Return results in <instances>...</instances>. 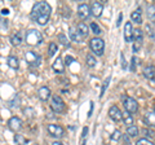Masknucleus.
Listing matches in <instances>:
<instances>
[{"label":"nucleus","instance_id":"obj_4","mask_svg":"<svg viewBox=\"0 0 155 145\" xmlns=\"http://www.w3.org/2000/svg\"><path fill=\"white\" fill-rule=\"evenodd\" d=\"M122 100H123V105L125 108V112H128L129 114H133V113L138 112V103L133 97H128V96L123 95Z\"/></svg>","mask_w":155,"mask_h":145},{"label":"nucleus","instance_id":"obj_2","mask_svg":"<svg viewBox=\"0 0 155 145\" xmlns=\"http://www.w3.org/2000/svg\"><path fill=\"white\" fill-rule=\"evenodd\" d=\"M25 39H26L27 44L38 46V44H40V43L43 42V35H41V32L38 31V30H30V31L26 32Z\"/></svg>","mask_w":155,"mask_h":145},{"label":"nucleus","instance_id":"obj_26","mask_svg":"<svg viewBox=\"0 0 155 145\" xmlns=\"http://www.w3.org/2000/svg\"><path fill=\"white\" fill-rule=\"evenodd\" d=\"M69 35H70V38H71V39L74 40V42H81V40H83L79 35H78V32L75 31V29H74V27H71L70 30H69Z\"/></svg>","mask_w":155,"mask_h":145},{"label":"nucleus","instance_id":"obj_7","mask_svg":"<svg viewBox=\"0 0 155 145\" xmlns=\"http://www.w3.org/2000/svg\"><path fill=\"white\" fill-rule=\"evenodd\" d=\"M47 131L52 137H62L65 133V130L62 128V126L58 124H48Z\"/></svg>","mask_w":155,"mask_h":145},{"label":"nucleus","instance_id":"obj_22","mask_svg":"<svg viewBox=\"0 0 155 145\" xmlns=\"http://www.w3.org/2000/svg\"><path fill=\"white\" fill-rule=\"evenodd\" d=\"M8 65L12 67V69H18L19 67V61L16 56H9L8 57Z\"/></svg>","mask_w":155,"mask_h":145},{"label":"nucleus","instance_id":"obj_45","mask_svg":"<svg viewBox=\"0 0 155 145\" xmlns=\"http://www.w3.org/2000/svg\"><path fill=\"white\" fill-rule=\"evenodd\" d=\"M52 145H64V144H62V143H60V141H54V143H53Z\"/></svg>","mask_w":155,"mask_h":145},{"label":"nucleus","instance_id":"obj_20","mask_svg":"<svg viewBox=\"0 0 155 145\" xmlns=\"http://www.w3.org/2000/svg\"><path fill=\"white\" fill-rule=\"evenodd\" d=\"M145 122H146V124H147V126H150V127H154V124H155L154 110H151V112L146 113V115H145Z\"/></svg>","mask_w":155,"mask_h":145},{"label":"nucleus","instance_id":"obj_21","mask_svg":"<svg viewBox=\"0 0 155 145\" xmlns=\"http://www.w3.org/2000/svg\"><path fill=\"white\" fill-rule=\"evenodd\" d=\"M122 120L129 127V126H132L133 124V117L130 115L128 112H124V113H122Z\"/></svg>","mask_w":155,"mask_h":145},{"label":"nucleus","instance_id":"obj_24","mask_svg":"<svg viewBox=\"0 0 155 145\" xmlns=\"http://www.w3.org/2000/svg\"><path fill=\"white\" fill-rule=\"evenodd\" d=\"M58 51V46L56 44V43H49V47H48V56L52 57V56H54L56 53Z\"/></svg>","mask_w":155,"mask_h":145},{"label":"nucleus","instance_id":"obj_18","mask_svg":"<svg viewBox=\"0 0 155 145\" xmlns=\"http://www.w3.org/2000/svg\"><path fill=\"white\" fill-rule=\"evenodd\" d=\"M130 18H132V22L134 23H142V12H141V8L136 9L134 12H132V14H130Z\"/></svg>","mask_w":155,"mask_h":145},{"label":"nucleus","instance_id":"obj_40","mask_svg":"<svg viewBox=\"0 0 155 145\" xmlns=\"http://www.w3.org/2000/svg\"><path fill=\"white\" fill-rule=\"evenodd\" d=\"M87 133H88V127H84L83 128V132H81V139H85L87 137Z\"/></svg>","mask_w":155,"mask_h":145},{"label":"nucleus","instance_id":"obj_12","mask_svg":"<svg viewBox=\"0 0 155 145\" xmlns=\"http://www.w3.org/2000/svg\"><path fill=\"white\" fill-rule=\"evenodd\" d=\"M75 31L78 32V35H79L83 40L85 39L87 36H88V34H89V32H88V26H87L84 22H80L79 25L75 27Z\"/></svg>","mask_w":155,"mask_h":145},{"label":"nucleus","instance_id":"obj_32","mask_svg":"<svg viewBox=\"0 0 155 145\" xmlns=\"http://www.w3.org/2000/svg\"><path fill=\"white\" fill-rule=\"evenodd\" d=\"M23 113H25V114H27V117L28 118H32V117H35V110H34V109H31V108H27V109H25V110H23Z\"/></svg>","mask_w":155,"mask_h":145},{"label":"nucleus","instance_id":"obj_16","mask_svg":"<svg viewBox=\"0 0 155 145\" xmlns=\"http://www.w3.org/2000/svg\"><path fill=\"white\" fill-rule=\"evenodd\" d=\"M52 67H53V70H54L56 72H58V74H62V72L65 71V64L62 62V59H61V57H57L56 61L53 62Z\"/></svg>","mask_w":155,"mask_h":145},{"label":"nucleus","instance_id":"obj_30","mask_svg":"<svg viewBox=\"0 0 155 145\" xmlns=\"http://www.w3.org/2000/svg\"><path fill=\"white\" fill-rule=\"evenodd\" d=\"M138 65V59L136 56L132 57V60H130V67H129V70L130 71H136V67H137Z\"/></svg>","mask_w":155,"mask_h":145},{"label":"nucleus","instance_id":"obj_39","mask_svg":"<svg viewBox=\"0 0 155 145\" xmlns=\"http://www.w3.org/2000/svg\"><path fill=\"white\" fill-rule=\"evenodd\" d=\"M120 59H122V67H123V69H127V61H125L123 53L120 55Z\"/></svg>","mask_w":155,"mask_h":145},{"label":"nucleus","instance_id":"obj_35","mask_svg":"<svg viewBox=\"0 0 155 145\" xmlns=\"http://www.w3.org/2000/svg\"><path fill=\"white\" fill-rule=\"evenodd\" d=\"M58 39L61 40V43H62V44H64L65 47H69V46H70L69 42H67V39H66V36L64 35V34H60V35H58Z\"/></svg>","mask_w":155,"mask_h":145},{"label":"nucleus","instance_id":"obj_1","mask_svg":"<svg viewBox=\"0 0 155 145\" xmlns=\"http://www.w3.org/2000/svg\"><path fill=\"white\" fill-rule=\"evenodd\" d=\"M52 8L47 2H38L34 4L32 11H31V20L35 21L39 25L44 26L51 18Z\"/></svg>","mask_w":155,"mask_h":145},{"label":"nucleus","instance_id":"obj_37","mask_svg":"<svg viewBox=\"0 0 155 145\" xmlns=\"http://www.w3.org/2000/svg\"><path fill=\"white\" fill-rule=\"evenodd\" d=\"M141 46H142V43H140V42H133V51H134V52H138L140 49H141Z\"/></svg>","mask_w":155,"mask_h":145},{"label":"nucleus","instance_id":"obj_43","mask_svg":"<svg viewBox=\"0 0 155 145\" xmlns=\"http://www.w3.org/2000/svg\"><path fill=\"white\" fill-rule=\"evenodd\" d=\"M146 135L149 137H154V132L153 131H146Z\"/></svg>","mask_w":155,"mask_h":145},{"label":"nucleus","instance_id":"obj_19","mask_svg":"<svg viewBox=\"0 0 155 145\" xmlns=\"http://www.w3.org/2000/svg\"><path fill=\"white\" fill-rule=\"evenodd\" d=\"M142 35H143V31L141 29H134L133 32H132V40L142 43Z\"/></svg>","mask_w":155,"mask_h":145},{"label":"nucleus","instance_id":"obj_8","mask_svg":"<svg viewBox=\"0 0 155 145\" xmlns=\"http://www.w3.org/2000/svg\"><path fill=\"white\" fill-rule=\"evenodd\" d=\"M91 14V7L88 4H80L79 7H78V17L81 18V20H85V18H88Z\"/></svg>","mask_w":155,"mask_h":145},{"label":"nucleus","instance_id":"obj_44","mask_svg":"<svg viewBox=\"0 0 155 145\" xmlns=\"http://www.w3.org/2000/svg\"><path fill=\"white\" fill-rule=\"evenodd\" d=\"M2 14H4V16H5V14H9V9H3Z\"/></svg>","mask_w":155,"mask_h":145},{"label":"nucleus","instance_id":"obj_41","mask_svg":"<svg viewBox=\"0 0 155 145\" xmlns=\"http://www.w3.org/2000/svg\"><path fill=\"white\" fill-rule=\"evenodd\" d=\"M122 18H123V14L120 13V14H119V17H118V22H116V26H118V27L122 25Z\"/></svg>","mask_w":155,"mask_h":145},{"label":"nucleus","instance_id":"obj_11","mask_svg":"<svg viewBox=\"0 0 155 145\" xmlns=\"http://www.w3.org/2000/svg\"><path fill=\"white\" fill-rule=\"evenodd\" d=\"M8 126H9V128H11L12 131H14V132H18L19 130L22 128V120L19 119L18 117H12L11 119H9Z\"/></svg>","mask_w":155,"mask_h":145},{"label":"nucleus","instance_id":"obj_33","mask_svg":"<svg viewBox=\"0 0 155 145\" xmlns=\"http://www.w3.org/2000/svg\"><path fill=\"white\" fill-rule=\"evenodd\" d=\"M120 137H122V133H120V131H118V130L114 131L113 135H111V140H113V141H118Z\"/></svg>","mask_w":155,"mask_h":145},{"label":"nucleus","instance_id":"obj_42","mask_svg":"<svg viewBox=\"0 0 155 145\" xmlns=\"http://www.w3.org/2000/svg\"><path fill=\"white\" fill-rule=\"evenodd\" d=\"M92 112H93V103H91V110L88 113V117H91V115H92Z\"/></svg>","mask_w":155,"mask_h":145},{"label":"nucleus","instance_id":"obj_9","mask_svg":"<svg viewBox=\"0 0 155 145\" xmlns=\"http://www.w3.org/2000/svg\"><path fill=\"white\" fill-rule=\"evenodd\" d=\"M38 96H39V99H40L41 101H48V100L52 97L51 88H49V87H47V86L40 87L39 91H38Z\"/></svg>","mask_w":155,"mask_h":145},{"label":"nucleus","instance_id":"obj_6","mask_svg":"<svg viewBox=\"0 0 155 145\" xmlns=\"http://www.w3.org/2000/svg\"><path fill=\"white\" fill-rule=\"evenodd\" d=\"M25 60L30 66H39L40 65V56L34 51H27L25 53Z\"/></svg>","mask_w":155,"mask_h":145},{"label":"nucleus","instance_id":"obj_13","mask_svg":"<svg viewBox=\"0 0 155 145\" xmlns=\"http://www.w3.org/2000/svg\"><path fill=\"white\" fill-rule=\"evenodd\" d=\"M104 11V4L102 3H98V2H94L91 7V13L93 14L94 17H101Z\"/></svg>","mask_w":155,"mask_h":145},{"label":"nucleus","instance_id":"obj_14","mask_svg":"<svg viewBox=\"0 0 155 145\" xmlns=\"http://www.w3.org/2000/svg\"><path fill=\"white\" fill-rule=\"evenodd\" d=\"M22 42H23V34L21 31H17V32H14L11 35V43H12V46H21L22 44Z\"/></svg>","mask_w":155,"mask_h":145},{"label":"nucleus","instance_id":"obj_15","mask_svg":"<svg viewBox=\"0 0 155 145\" xmlns=\"http://www.w3.org/2000/svg\"><path fill=\"white\" fill-rule=\"evenodd\" d=\"M132 32H133V27H132V22H127L124 26V39L127 43L132 42Z\"/></svg>","mask_w":155,"mask_h":145},{"label":"nucleus","instance_id":"obj_27","mask_svg":"<svg viewBox=\"0 0 155 145\" xmlns=\"http://www.w3.org/2000/svg\"><path fill=\"white\" fill-rule=\"evenodd\" d=\"M110 80H111V76L109 75L107 78L105 79L104 83H102V88H101V95H100V97H104V95H105V92H106V89H107V86H109V83H110Z\"/></svg>","mask_w":155,"mask_h":145},{"label":"nucleus","instance_id":"obj_25","mask_svg":"<svg viewBox=\"0 0 155 145\" xmlns=\"http://www.w3.org/2000/svg\"><path fill=\"white\" fill-rule=\"evenodd\" d=\"M127 133L129 135V136H132V137H136L138 135V127L137 126H129V127L127 128Z\"/></svg>","mask_w":155,"mask_h":145},{"label":"nucleus","instance_id":"obj_46","mask_svg":"<svg viewBox=\"0 0 155 145\" xmlns=\"http://www.w3.org/2000/svg\"><path fill=\"white\" fill-rule=\"evenodd\" d=\"M81 145H85V141H84V140H83V143H81Z\"/></svg>","mask_w":155,"mask_h":145},{"label":"nucleus","instance_id":"obj_34","mask_svg":"<svg viewBox=\"0 0 155 145\" xmlns=\"http://www.w3.org/2000/svg\"><path fill=\"white\" fill-rule=\"evenodd\" d=\"M154 9H155V5L153 4V5L149 8V17H150V20H151V22H153V23H154V21H155V16H154Z\"/></svg>","mask_w":155,"mask_h":145},{"label":"nucleus","instance_id":"obj_36","mask_svg":"<svg viewBox=\"0 0 155 145\" xmlns=\"http://www.w3.org/2000/svg\"><path fill=\"white\" fill-rule=\"evenodd\" d=\"M146 30H147L149 36L151 38V39H154V27H153V25H151V26L147 25V26H146Z\"/></svg>","mask_w":155,"mask_h":145},{"label":"nucleus","instance_id":"obj_29","mask_svg":"<svg viewBox=\"0 0 155 145\" xmlns=\"http://www.w3.org/2000/svg\"><path fill=\"white\" fill-rule=\"evenodd\" d=\"M96 64H97V61H96V59H94L93 56H92V55H88V56H87V66L94 67Z\"/></svg>","mask_w":155,"mask_h":145},{"label":"nucleus","instance_id":"obj_28","mask_svg":"<svg viewBox=\"0 0 155 145\" xmlns=\"http://www.w3.org/2000/svg\"><path fill=\"white\" fill-rule=\"evenodd\" d=\"M89 27H91V30H92V32L93 34H96V35H100L101 34V27L97 25L96 22H92L91 25H89Z\"/></svg>","mask_w":155,"mask_h":145},{"label":"nucleus","instance_id":"obj_3","mask_svg":"<svg viewBox=\"0 0 155 145\" xmlns=\"http://www.w3.org/2000/svg\"><path fill=\"white\" fill-rule=\"evenodd\" d=\"M89 47L94 55L102 56L104 51H105V42L101 39V38H93V39H91V42H89Z\"/></svg>","mask_w":155,"mask_h":145},{"label":"nucleus","instance_id":"obj_23","mask_svg":"<svg viewBox=\"0 0 155 145\" xmlns=\"http://www.w3.org/2000/svg\"><path fill=\"white\" fill-rule=\"evenodd\" d=\"M14 143H16V145H26L28 143V140L25 136H22V135L17 133L16 136H14Z\"/></svg>","mask_w":155,"mask_h":145},{"label":"nucleus","instance_id":"obj_10","mask_svg":"<svg viewBox=\"0 0 155 145\" xmlns=\"http://www.w3.org/2000/svg\"><path fill=\"white\" fill-rule=\"evenodd\" d=\"M109 115H110V118L113 119L114 122H119V120H122V110H120L116 105H113L109 109Z\"/></svg>","mask_w":155,"mask_h":145},{"label":"nucleus","instance_id":"obj_5","mask_svg":"<svg viewBox=\"0 0 155 145\" xmlns=\"http://www.w3.org/2000/svg\"><path fill=\"white\" fill-rule=\"evenodd\" d=\"M51 108L52 110L54 113H62L65 110L66 108V105H65V101L62 100L61 96H57V95H53L52 96V100H51Z\"/></svg>","mask_w":155,"mask_h":145},{"label":"nucleus","instance_id":"obj_38","mask_svg":"<svg viewBox=\"0 0 155 145\" xmlns=\"http://www.w3.org/2000/svg\"><path fill=\"white\" fill-rule=\"evenodd\" d=\"M74 61H75L74 57H71V56H66V64H65V65L69 66V65H71Z\"/></svg>","mask_w":155,"mask_h":145},{"label":"nucleus","instance_id":"obj_17","mask_svg":"<svg viewBox=\"0 0 155 145\" xmlns=\"http://www.w3.org/2000/svg\"><path fill=\"white\" fill-rule=\"evenodd\" d=\"M154 74H155V67L154 65H147V66H145V69H143V75H145V78H147L150 80H154Z\"/></svg>","mask_w":155,"mask_h":145},{"label":"nucleus","instance_id":"obj_31","mask_svg":"<svg viewBox=\"0 0 155 145\" xmlns=\"http://www.w3.org/2000/svg\"><path fill=\"white\" fill-rule=\"evenodd\" d=\"M136 145H154V143H153V141H150V140H147V139L142 137V139L137 140V143H136Z\"/></svg>","mask_w":155,"mask_h":145}]
</instances>
